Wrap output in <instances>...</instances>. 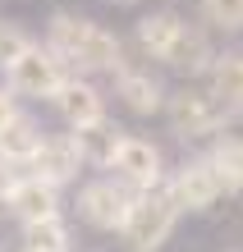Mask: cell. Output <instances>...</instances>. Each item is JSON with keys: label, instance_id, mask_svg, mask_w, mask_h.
Masks as SVG:
<instances>
[{"label": "cell", "instance_id": "1", "mask_svg": "<svg viewBox=\"0 0 243 252\" xmlns=\"http://www.w3.org/2000/svg\"><path fill=\"white\" fill-rule=\"evenodd\" d=\"M179 206L170 202V192L161 188H147V192H133L129 211H124V225H119L115 239L124 243V252H161L165 243L174 239L179 229Z\"/></svg>", "mask_w": 243, "mask_h": 252}, {"label": "cell", "instance_id": "2", "mask_svg": "<svg viewBox=\"0 0 243 252\" xmlns=\"http://www.w3.org/2000/svg\"><path fill=\"white\" fill-rule=\"evenodd\" d=\"M165 192L179 206V216H207L225 202V179H220V170H216L207 147L165 170Z\"/></svg>", "mask_w": 243, "mask_h": 252}, {"label": "cell", "instance_id": "3", "mask_svg": "<svg viewBox=\"0 0 243 252\" xmlns=\"http://www.w3.org/2000/svg\"><path fill=\"white\" fill-rule=\"evenodd\" d=\"M133 192L110 179L105 170H87L78 184H73V220H78L83 229L92 234H119V225H124V211H129Z\"/></svg>", "mask_w": 243, "mask_h": 252}, {"label": "cell", "instance_id": "4", "mask_svg": "<svg viewBox=\"0 0 243 252\" xmlns=\"http://www.w3.org/2000/svg\"><path fill=\"white\" fill-rule=\"evenodd\" d=\"M161 120H165V133L184 147H207L211 133H216V120H220V106L211 101V92L202 83H174L165 92V106H161Z\"/></svg>", "mask_w": 243, "mask_h": 252}, {"label": "cell", "instance_id": "5", "mask_svg": "<svg viewBox=\"0 0 243 252\" xmlns=\"http://www.w3.org/2000/svg\"><path fill=\"white\" fill-rule=\"evenodd\" d=\"M165 170H170V160H165V147L156 138H147V133H124L110 156V165L105 174L119 179L129 192H147V188H161L165 184Z\"/></svg>", "mask_w": 243, "mask_h": 252}, {"label": "cell", "instance_id": "6", "mask_svg": "<svg viewBox=\"0 0 243 252\" xmlns=\"http://www.w3.org/2000/svg\"><path fill=\"white\" fill-rule=\"evenodd\" d=\"M65 73H69L65 60H60L55 51H46L41 41H33L19 60H9L5 69H0V83H5L19 101H41V106H46L51 92L65 83Z\"/></svg>", "mask_w": 243, "mask_h": 252}, {"label": "cell", "instance_id": "7", "mask_svg": "<svg viewBox=\"0 0 243 252\" xmlns=\"http://www.w3.org/2000/svg\"><path fill=\"white\" fill-rule=\"evenodd\" d=\"M60 211H65V192L28 170H19L9 179V188L0 192V220H14V225H33V220H46Z\"/></svg>", "mask_w": 243, "mask_h": 252}, {"label": "cell", "instance_id": "8", "mask_svg": "<svg viewBox=\"0 0 243 252\" xmlns=\"http://www.w3.org/2000/svg\"><path fill=\"white\" fill-rule=\"evenodd\" d=\"M110 83H115V101L133 115V120H161L170 78H165L156 64H133V60H129Z\"/></svg>", "mask_w": 243, "mask_h": 252}, {"label": "cell", "instance_id": "9", "mask_svg": "<svg viewBox=\"0 0 243 252\" xmlns=\"http://www.w3.org/2000/svg\"><path fill=\"white\" fill-rule=\"evenodd\" d=\"M28 174H37V179H46L51 188H73L87 174V160L78 152V142H73L69 128H46V138H41V147L33 152V160H28Z\"/></svg>", "mask_w": 243, "mask_h": 252}, {"label": "cell", "instance_id": "10", "mask_svg": "<svg viewBox=\"0 0 243 252\" xmlns=\"http://www.w3.org/2000/svg\"><path fill=\"white\" fill-rule=\"evenodd\" d=\"M51 115L65 128H83L101 120V115H110V96H105V87L97 78H83V73H65V83L51 92Z\"/></svg>", "mask_w": 243, "mask_h": 252}, {"label": "cell", "instance_id": "11", "mask_svg": "<svg viewBox=\"0 0 243 252\" xmlns=\"http://www.w3.org/2000/svg\"><path fill=\"white\" fill-rule=\"evenodd\" d=\"M216 46H220L216 32L184 14V23H179L170 51H165V60H161V73H174L179 83H197V78L207 73V64H211V55H216Z\"/></svg>", "mask_w": 243, "mask_h": 252}, {"label": "cell", "instance_id": "12", "mask_svg": "<svg viewBox=\"0 0 243 252\" xmlns=\"http://www.w3.org/2000/svg\"><path fill=\"white\" fill-rule=\"evenodd\" d=\"M124 64H129V41L105 23H92V32L69 55V73H83V78H115Z\"/></svg>", "mask_w": 243, "mask_h": 252}, {"label": "cell", "instance_id": "13", "mask_svg": "<svg viewBox=\"0 0 243 252\" xmlns=\"http://www.w3.org/2000/svg\"><path fill=\"white\" fill-rule=\"evenodd\" d=\"M179 23H184V14H179L174 5L142 9L138 19H133L129 41H133V51H138V60H142V64H156V69H161L165 51H170V41H174V32H179Z\"/></svg>", "mask_w": 243, "mask_h": 252}, {"label": "cell", "instance_id": "14", "mask_svg": "<svg viewBox=\"0 0 243 252\" xmlns=\"http://www.w3.org/2000/svg\"><path fill=\"white\" fill-rule=\"evenodd\" d=\"M197 83L211 92V101H216L220 110L243 106V46H239V41H230V46H216V55H211L207 73H202Z\"/></svg>", "mask_w": 243, "mask_h": 252}, {"label": "cell", "instance_id": "15", "mask_svg": "<svg viewBox=\"0 0 243 252\" xmlns=\"http://www.w3.org/2000/svg\"><path fill=\"white\" fill-rule=\"evenodd\" d=\"M41 138H46L41 115H33V110L19 106V115L0 128V160H5V165H14V170H28V160H33V152L41 147Z\"/></svg>", "mask_w": 243, "mask_h": 252}, {"label": "cell", "instance_id": "16", "mask_svg": "<svg viewBox=\"0 0 243 252\" xmlns=\"http://www.w3.org/2000/svg\"><path fill=\"white\" fill-rule=\"evenodd\" d=\"M69 133H73V142H78L87 170H105V165H110V156H115V147H119V138H124L129 128L119 124L115 115H101V120L83 124V128H69Z\"/></svg>", "mask_w": 243, "mask_h": 252}, {"label": "cell", "instance_id": "17", "mask_svg": "<svg viewBox=\"0 0 243 252\" xmlns=\"http://www.w3.org/2000/svg\"><path fill=\"white\" fill-rule=\"evenodd\" d=\"M92 14H78V9H51V19H46V28H41V46L46 51H55L60 60H65V69H69V55L78 51V41L92 32Z\"/></svg>", "mask_w": 243, "mask_h": 252}, {"label": "cell", "instance_id": "18", "mask_svg": "<svg viewBox=\"0 0 243 252\" xmlns=\"http://www.w3.org/2000/svg\"><path fill=\"white\" fill-rule=\"evenodd\" d=\"M19 248L23 252H78L73 248V220L60 211L33 225H19Z\"/></svg>", "mask_w": 243, "mask_h": 252}, {"label": "cell", "instance_id": "19", "mask_svg": "<svg viewBox=\"0 0 243 252\" xmlns=\"http://www.w3.org/2000/svg\"><path fill=\"white\" fill-rule=\"evenodd\" d=\"M197 23L216 37H243V0H197Z\"/></svg>", "mask_w": 243, "mask_h": 252}, {"label": "cell", "instance_id": "20", "mask_svg": "<svg viewBox=\"0 0 243 252\" xmlns=\"http://www.w3.org/2000/svg\"><path fill=\"white\" fill-rule=\"evenodd\" d=\"M207 152H220V156H243V106L220 110V120H216V133H211Z\"/></svg>", "mask_w": 243, "mask_h": 252}, {"label": "cell", "instance_id": "21", "mask_svg": "<svg viewBox=\"0 0 243 252\" xmlns=\"http://www.w3.org/2000/svg\"><path fill=\"white\" fill-rule=\"evenodd\" d=\"M37 41V32L28 28L23 19H9V14H0V69L9 60H19V55Z\"/></svg>", "mask_w": 243, "mask_h": 252}, {"label": "cell", "instance_id": "22", "mask_svg": "<svg viewBox=\"0 0 243 252\" xmlns=\"http://www.w3.org/2000/svg\"><path fill=\"white\" fill-rule=\"evenodd\" d=\"M19 106H23V101L14 96V92H9L5 83H0V128H5V124L14 120V115H19Z\"/></svg>", "mask_w": 243, "mask_h": 252}, {"label": "cell", "instance_id": "23", "mask_svg": "<svg viewBox=\"0 0 243 252\" xmlns=\"http://www.w3.org/2000/svg\"><path fill=\"white\" fill-rule=\"evenodd\" d=\"M14 174H19V170H14V165H5V160H0V192L9 188V179H14Z\"/></svg>", "mask_w": 243, "mask_h": 252}, {"label": "cell", "instance_id": "24", "mask_svg": "<svg viewBox=\"0 0 243 252\" xmlns=\"http://www.w3.org/2000/svg\"><path fill=\"white\" fill-rule=\"evenodd\" d=\"M110 5H138V0H110Z\"/></svg>", "mask_w": 243, "mask_h": 252}, {"label": "cell", "instance_id": "25", "mask_svg": "<svg viewBox=\"0 0 243 252\" xmlns=\"http://www.w3.org/2000/svg\"><path fill=\"white\" fill-rule=\"evenodd\" d=\"M230 252H239V248H230Z\"/></svg>", "mask_w": 243, "mask_h": 252}, {"label": "cell", "instance_id": "26", "mask_svg": "<svg viewBox=\"0 0 243 252\" xmlns=\"http://www.w3.org/2000/svg\"><path fill=\"white\" fill-rule=\"evenodd\" d=\"M19 252H23V248H19Z\"/></svg>", "mask_w": 243, "mask_h": 252}]
</instances>
